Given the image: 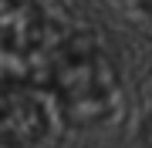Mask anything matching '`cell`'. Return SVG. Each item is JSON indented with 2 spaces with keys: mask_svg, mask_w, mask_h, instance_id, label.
<instances>
[{
  "mask_svg": "<svg viewBox=\"0 0 152 148\" xmlns=\"http://www.w3.org/2000/svg\"><path fill=\"white\" fill-rule=\"evenodd\" d=\"M51 71L61 91V104L75 121H98L102 115H108L115 94V74L108 57L95 44H88L85 37L71 40L68 47H61Z\"/></svg>",
  "mask_w": 152,
  "mask_h": 148,
  "instance_id": "cell-1",
  "label": "cell"
}]
</instances>
